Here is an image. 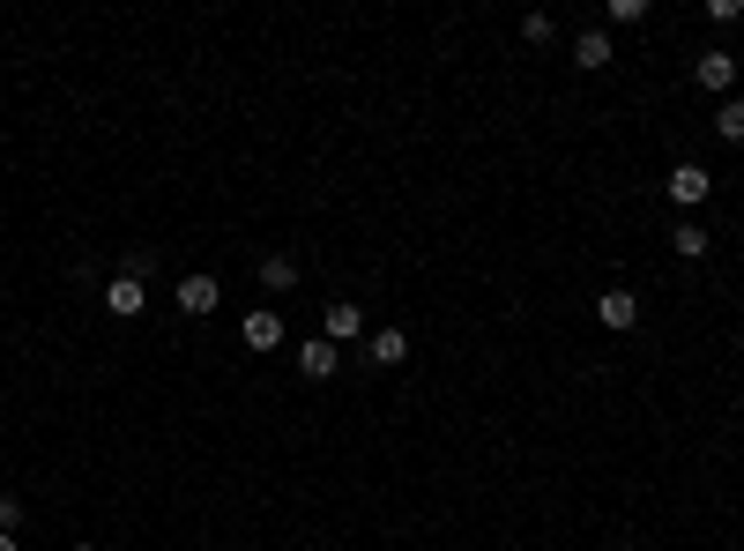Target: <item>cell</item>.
<instances>
[{
	"mask_svg": "<svg viewBox=\"0 0 744 551\" xmlns=\"http://www.w3.org/2000/svg\"><path fill=\"white\" fill-rule=\"evenodd\" d=\"M737 76H744V60H737V52H722V46L693 60V82L707 90V98H737Z\"/></svg>",
	"mask_w": 744,
	"mask_h": 551,
	"instance_id": "6da1fadb",
	"label": "cell"
},
{
	"mask_svg": "<svg viewBox=\"0 0 744 551\" xmlns=\"http://www.w3.org/2000/svg\"><path fill=\"white\" fill-rule=\"evenodd\" d=\"M172 305H179V313H187V321H209V313H217V305H223V283H217V276H179Z\"/></svg>",
	"mask_w": 744,
	"mask_h": 551,
	"instance_id": "7a4b0ae2",
	"label": "cell"
},
{
	"mask_svg": "<svg viewBox=\"0 0 744 551\" xmlns=\"http://www.w3.org/2000/svg\"><path fill=\"white\" fill-rule=\"evenodd\" d=\"M98 299H104V313H112V321H142L149 283H142V276H112V283H104Z\"/></svg>",
	"mask_w": 744,
	"mask_h": 551,
	"instance_id": "3957f363",
	"label": "cell"
},
{
	"mask_svg": "<svg viewBox=\"0 0 744 551\" xmlns=\"http://www.w3.org/2000/svg\"><path fill=\"white\" fill-rule=\"evenodd\" d=\"M321 335L343 351L350 335H365V305H358V299H328V305H321Z\"/></svg>",
	"mask_w": 744,
	"mask_h": 551,
	"instance_id": "277c9868",
	"label": "cell"
},
{
	"mask_svg": "<svg viewBox=\"0 0 744 551\" xmlns=\"http://www.w3.org/2000/svg\"><path fill=\"white\" fill-rule=\"evenodd\" d=\"M707 194H715V172H707V164H670V201H677V209H700Z\"/></svg>",
	"mask_w": 744,
	"mask_h": 551,
	"instance_id": "5b68a950",
	"label": "cell"
},
{
	"mask_svg": "<svg viewBox=\"0 0 744 551\" xmlns=\"http://www.w3.org/2000/svg\"><path fill=\"white\" fill-rule=\"evenodd\" d=\"M298 373L305 380H335L343 373V351H335L328 335H305V343H298Z\"/></svg>",
	"mask_w": 744,
	"mask_h": 551,
	"instance_id": "8992f818",
	"label": "cell"
},
{
	"mask_svg": "<svg viewBox=\"0 0 744 551\" xmlns=\"http://www.w3.org/2000/svg\"><path fill=\"white\" fill-rule=\"evenodd\" d=\"M611 60H619V52H611V30H603V23L573 38V68H581V76H603Z\"/></svg>",
	"mask_w": 744,
	"mask_h": 551,
	"instance_id": "52a82bcc",
	"label": "cell"
},
{
	"mask_svg": "<svg viewBox=\"0 0 744 551\" xmlns=\"http://www.w3.org/2000/svg\"><path fill=\"white\" fill-rule=\"evenodd\" d=\"M239 343H247V351H275V343H283V313L253 305L247 321H239Z\"/></svg>",
	"mask_w": 744,
	"mask_h": 551,
	"instance_id": "ba28073f",
	"label": "cell"
},
{
	"mask_svg": "<svg viewBox=\"0 0 744 551\" xmlns=\"http://www.w3.org/2000/svg\"><path fill=\"white\" fill-rule=\"evenodd\" d=\"M595 321L611 328V335H625V328H641V299H633V291H603V299H595Z\"/></svg>",
	"mask_w": 744,
	"mask_h": 551,
	"instance_id": "9c48e42d",
	"label": "cell"
},
{
	"mask_svg": "<svg viewBox=\"0 0 744 551\" xmlns=\"http://www.w3.org/2000/svg\"><path fill=\"white\" fill-rule=\"evenodd\" d=\"M365 358L380 365V373H395V365H410V335H402V328H372Z\"/></svg>",
	"mask_w": 744,
	"mask_h": 551,
	"instance_id": "30bf717a",
	"label": "cell"
},
{
	"mask_svg": "<svg viewBox=\"0 0 744 551\" xmlns=\"http://www.w3.org/2000/svg\"><path fill=\"white\" fill-rule=\"evenodd\" d=\"M707 247H715V231L707 224H693V217L670 224V253H677V261H707Z\"/></svg>",
	"mask_w": 744,
	"mask_h": 551,
	"instance_id": "8fae6325",
	"label": "cell"
},
{
	"mask_svg": "<svg viewBox=\"0 0 744 551\" xmlns=\"http://www.w3.org/2000/svg\"><path fill=\"white\" fill-rule=\"evenodd\" d=\"M261 291H298V261L291 253H269V261H261Z\"/></svg>",
	"mask_w": 744,
	"mask_h": 551,
	"instance_id": "7c38bea8",
	"label": "cell"
},
{
	"mask_svg": "<svg viewBox=\"0 0 744 551\" xmlns=\"http://www.w3.org/2000/svg\"><path fill=\"white\" fill-rule=\"evenodd\" d=\"M715 142H744V98L715 104Z\"/></svg>",
	"mask_w": 744,
	"mask_h": 551,
	"instance_id": "4fadbf2b",
	"label": "cell"
},
{
	"mask_svg": "<svg viewBox=\"0 0 744 551\" xmlns=\"http://www.w3.org/2000/svg\"><path fill=\"white\" fill-rule=\"evenodd\" d=\"M521 38H529V46H551V16H544V8H529V16H521Z\"/></svg>",
	"mask_w": 744,
	"mask_h": 551,
	"instance_id": "5bb4252c",
	"label": "cell"
},
{
	"mask_svg": "<svg viewBox=\"0 0 744 551\" xmlns=\"http://www.w3.org/2000/svg\"><path fill=\"white\" fill-rule=\"evenodd\" d=\"M611 23H619V30L647 23V0H611Z\"/></svg>",
	"mask_w": 744,
	"mask_h": 551,
	"instance_id": "9a60e30c",
	"label": "cell"
},
{
	"mask_svg": "<svg viewBox=\"0 0 744 551\" xmlns=\"http://www.w3.org/2000/svg\"><path fill=\"white\" fill-rule=\"evenodd\" d=\"M0 529H8V537L23 529V500H16V492H0Z\"/></svg>",
	"mask_w": 744,
	"mask_h": 551,
	"instance_id": "2e32d148",
	"label": "cell"
},
{
	"mask_svg": "<svg viewBox=\"0 0 744 551\" xmlns=\"http://www.w3.org/2000/svg\"><path fill=\"white\" fill-rule=\"evenodd\" d=\"M0 551H23V537H8V529H0Z\"/></svg>",
	"mask_w": 744,
	"mask_h": 551,
	"instance_id": "e0dca14e",
	"label": "cell"
},
{
	"mask_svg": "<svg viewBox=\"0 0 744 551\" xmlns=\"http://www.w3.org/2000/svg\"><path fill=\"white\" fill-rule=\"evenodd\" d=\"M68 551H98V544H68Z\"/></svg>",
	"mask_w": 744,
	"mask_h": 551,
	"instance_id": "ac0fdd59",
	"label": "cell"
},
{
	"mask_svg": "<svg viewBox=\"0 0 744 551\" xmlns=\"http://www.w3.org/2000/svg\"><path fill=\"white\" fill-rule=\"evenodd\" d=\"M619 551H641V544H619Z\"/></svg>",
	"mask_w": 744,
	"mask_h": 551,
	"instance_id": "d6986e66",
	"label": "cell"
}]
</instances>
